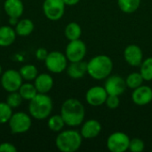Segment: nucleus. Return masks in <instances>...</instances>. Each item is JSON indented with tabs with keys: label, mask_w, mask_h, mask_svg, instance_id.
Here are the masks:
<instances>
[{
	"label": "nucleus",
	"mask_w": 152,
	"mask_h": 152,
	"mask_svg": "<svg viewBox=\"0 0 152 152\" xmlns=\"http://www.w3.org/2000/svg\"><path fill=\"white\" fill-rule=\"evenodd\" d=\"M34 29V24L33 22L28 19H23L18 21L16 24L15 31L20 36H28L31 34V32Z\"/></svg>",
	"instance_id": "22"
},
{
	"label": "nucleus",
	"mask_w": 152,
	"mask_h": 152,
	"mask_svg": "<svg viewBox=\"0 0 152 152\" xmlns=\"http://www.w3.org/2000/svg\"><path fill=\"white\" fill-rule=\"evenodd\" d=\"M119 9L125 13L136 12L141 4V0H118Z\"/></svg>",
	"instance_id": "20"
},
{
	"label": "nucleus",
	"mask_w": 152,
	"mask_h": 152,
	"mask_svg": "<svg viewBox=\"0 0 152 152\" xmlns=\"http://www.w3.org/2000/svg\"><path fill=\"white\" fill-rule=\"evenodd\" d=\"M64 125L66 124L61 115H54L48 120V127L53 132H60L63 128Z\"/></svg>",
	"instance_id": "27"
},
{
	"label": "nucleus",
	"mask_w": 152,
	"mask_h": 152,
	"mask_svg": "<svg viewBox=\"0 0 152 152\" xmlns=\"http://www.w3.org/2000/svg\"><path fill=\"white\" fill-rule=\"evenodd\" d=\"M17 149L15 146L9 142H4L0 144V152H16Z\"/></svg>",
	"instance_id": "32"
},
{
	"label": "nucleus",
	"mask_w": 152,
	"mask_h": 152,
	"mask_svg": "<svg viewBox=\"0 0 152 152\" xmlns=\"http://www.w3.org/2000/svg\"><path fill=\"white\" fill-rule=\"evenodd\" d=\"M144 79L140 72H133L129 74L126 79V87L134 90L139 86H141L143 83Z\"/></svg>",
	"instance_id": "24"
},
{
	"label": "nucleus",
	"mask_w": 152,
	"mask_h": 152,
	"mask_svg": "<svg viewBox=\"0 0 152 152\" xmlns=\"http://www.w3.org/2000/svg\"><path fill=\"white\" fill-rule=\"evenodd\" d=\"M31 124V118L24 112L14 113L9 119V126L12 134L26 133L30 128Z\"/></svg>",
	"instance_id": "6"
},
{
	"label": "nucleus",
	"mask_w": 152,
	"mask_h": 152,
	"mask_svg": "<svg viewBox=\"0 0 152 152\" xmlns=\"http://www.w3.org/2000/svg\"><path fill=\"white\" fill-rule=\"evenodd\" d=\"M65 5L63 0H45L43 4L44 13L47 19L58 20L64 14Z\"/></svg>",
	"instance_id": "7"
},
{
	"label": "nucleus",
	"mask_w": 152,
	"mask_h": 152,
	"mask_svg": "<svg viewBox=\"0 0 152 152\" xmlns=\"http://www.w3.org/2000/svg\"><path fill=\"white\" fill-rule=\"evenodd\" d=\"M19 72L25 80H33L37 77V69L34 65L31 64L24 65L21 67Z\"/></svg>",
	"instance_id": "26"
},
{
	"label": "nucleus",
	"mask_w": 152,
	"mask_h": 152,
	"mask_svg": "<svg viewBox=\"0 0 152 152\" xmlns=\"http://www.w3.org/2000/svg\"><path fill=\"white\" fill-rule=\"evenodd\" d=\"M2 73V68H1V66H0V74Z\"/></svg>",
	"instance_id": "36"
},
{
	"label": "nucleus",
	"mask_w": 152,
	"mask_h": 152,
	"mask_svg": "<svg viewBox=\"0 0 152 152\" xmlns=\"http://www.w3.org/2000/svg\"><path fill=\"white\" fill-rule=\"evenodd\" d=\"M12 115V108L6 102H0V124H4L9 121Z\"/></svg>",
	"instance_id": "28"
},
{
	"label": "nucleus",
	"mask_w": 152,
	"mask_h": 152,
	"mask_svg": "<svg viewBox=\"0 0 152 152\" xmlns=\"http://www.w3.org/2000/svg\"><path fill=\"white\" fill-rule=\"evenodd\" d=\"M48 52L46 49L45 48H38L36 52V57L39 60V61H45L48 55Z\"/></svg>",
	"instance_id": "33"
},
{
	"label": "nucleus",
	"mask_w": 152,
	"mask_h": 152,
	"mask_svg": "<svg viewBox=\"0 0 152 152\" xmlns=\"http://www.w3.org/2000/svg\"><path fill=\"white\" fill-rule=\"evenodd\" d=\"M53 86V77L46 73H43L37 75L35 78V87L37 90V93L40 94H46L48 93Z\"/></svg>",
	"instance_id": "16"
},
{
	"label": "nucleus",
	"mask_w": 152,
	"mask_h": 152,
	"mask_svg": "<svg viewBox=\"0 0 152 152\" xmlns=\"http://www.w3.org/2000/svg\"><path fill=\"white\" fill-rule=\"evenodd\" d=\"M113 69L112 60L104 54L93 57L87 62V73L96 80H102L110 76Z\"/></svg>",
	"instance_id": "2"
},
{
	"label": "nucleus",
	"mask_w": 152,
	"mask_h": 152,
	"mask_svg": "<svg viewBox=\"0 0 152 152\" xmlns=\"http://www.w3.org/2000/svg\"><path fill=\"white\" fill-rule=\"evenodd\" d=\"M4 11L9 17L19 18L22 15L24 6L21 0H6L4 2Z\"/></svg>",
	"instance_id": "17"
},
{
	"label": "nucleus",
	"mask_w": 152,
	"mask_h": 152,
	"mask_svg": "<svg viewBox=\"0 0 152 152\" xmlns=\"http://www.w3.org/2000/svg\"><path fill=\"white\" fill-rule=\"evenodd\" d=\"M67 72L68 75L74 79L81 78L87 73V63L83 61L71 62L67 69Z\"/></svg>",
	"instance_id": "18"
},
{
	"label": "nucleus",
	"mask_w": 152,
	"mask_h": 152,
	"mask_svg": "<svg viewBox=\"0 0 152 152\" xmlns=\"http://www.w3.org/2000/svg\"><path fill=\"white\" fill-rule=\"evenodd\" d=\"M102 131V125L95 119H90L85 122L81 128V135L85 139H94L97 137Z\"/></svg>",
	"instance_id": "15"
},
{
	"label": "nucleus",
	"mask_w": 152,
	"mask_h": 152,
	"mask_svg": "<svg viewBox=\"0 0 152 152\" xmlns=\"http://www.w3.org/2000/svg\"><path fill=\"white\" fill-rule=\"evenodd\" d=\"M19 93L21 95L22 99L30 101L37 94V90L35 87V85L26 83L21 85V86L19 89Z\"/></svg>",
	"instance_id": "23"
},
{
	"label": "nucleus",
	"mask_w": 152,
	"mask_h": 152,
	"mask_svg": "<svg viewBox=\"0 0 152 152\" xmlns=\"http://www.w3.org/2000/svg\"><path fill=\"white\" fill-rule=\"evenodd\" d=\"M104 88L109 95H121L126 89V80L118 75L109 76L105 81Z\"/></svg>",
	"instance_id": "11"
},
{
	"label": "nucleus",
	"mask_w": 152,
	"mask_h": 152,
	"mask_svg": "<svg viewBox=\"0 0 152 152\" xmlns=\"http://www.w3.org/2000/svg\"><path fill=\"white\" fill-rule=\"evenodd\" d=\"M1 84L5 91L9 93L16 92L22 85V77L20 72L13 69H9L2 75Z\"/></svg>",
	"instance_id": "9"
},
{
	"label": "nucleus",
	"mask_w": 152,
	"mask_h": 152,
	"mask_svg": "<svg viewBox=\"0 0 152 152\" xmlns=\"http://www.w3.org/2000/svg\"><path fill=\"white\" fill-rule=\"evenodd\" d=\"M82 35V28L77 22H70L65 28V36L69 40L79 39Z\"/></svg>",
	"instance_id": "21"
},
{
	"label": "nucleus",
	"mask_w": 152,
	"mask_h": 152,
	"mask_svg": "<svg viewBox=\"0 0 152 152\" xmlns=\"http://www.w3.org/2000/svg\"><path fill=\"white\" fill-rule=\"evenodd\" d=\"M22 102V97L20 94V93L16 92H12L8 95L6 99V103L12 109V108H17L21 104Z\"/></svg>",
	"instance_id": "29"
},
{
	"label": "nucleus",
	"mask_w": 152,
	"mask_h": 152,
	"mask_svg": "<svg viewBox=\"0 0 152 152\" xmlns=\"http://www.w3.org/2000/svg\"><path fill=\"white\" fill-rule=\"evenodd\" d=\"M107 96L108 94L104 87L95 86L88 89L86 94V100L89 105L98 107L105 103Z\"/></svg>",
	"instance_id": "12"
},
{
	"label": "nucleus",
	"mask_w": 152,
	"mask_h": 152,
	"mask_svg": "<svg viewBox=\"0 0 152 152\" xmlns=\"http://www.w3.org/2000/svg\"><path fill=\"white\" fill-rule=\"evenodd\" d=\"M82 135L76 130H66L59 134L55 143L62 152L77 151L82 144Z\"/></svg>",
	"instance_id": "4"
},
{
	"label": "nucleus",
	"mask_w": 152,
	"mask_h": 152,
	"mask_svg": "<svg viewBox=\"0 0 152 152\" xmlns=\"http://www.w3.org/2000/svg\"><path fill=\"white\" fill-rule=\"evenodd\" d=\"M16 31L9 26L0 27V46L5 47L11 45L15 40Z\"/></svg>",
	"instance_id": "19"
},
{
	"label": "nucleus",
	"mask_w": 152,
	"mask_h": 152,
	"mask_svg": "<svg viewBox=\"0 0 152 152\" xmlns=\"http://www.w3.org/2000/svg\"><path fill=\"white\" fill-rule=\"evenodd\" d=\"M145 144L143 141L140 138H133L130 139L129 148L128 150L132 152H142L144 150Z\"/></svg>",
	"instance_id": "30"
},
{
	"label": "nucleus",
	"mask_w": 152,
	"mask_h": 152,
	"mask_svg": "<svg viewBox=\"0 0 152 152\" xmlns=\"http://www.w3.org/2000/svg\"><path fill=\"white\" fill-rule=\"evenodd\" d=\"M17 20H18V18L10 17V23H11V24H17V23H18Z\"/></svg>",
	"instance_id": "35"
},
{
	"label": "nucleus",
	"mask_w": 152,
	"mask_h": 152,
	"mask_svg": "<svg viewBox=\"0 0 152 152\" xmlns=\"http://www.w3.org/2000/svg\"><path fill=\"white\" fill-rule=\"evenodd\" d=\"M133 102L138 106H144L152 102V89L148 86H141L132 94Z\"/></svg>",
	"instance_id": "14"
},
{
	"label": "nucleus",
	"mask_w": 152,
	"mask_h": 152,
	"mask_svg": "<svg viewBox=\"0 0 152 152\" xmlns=\"http://www.w3.org/2000/svg\"><path fill=\"white\" fill-rule=\"evenodd\" d=\"M105 104L106 106L110 109V110H115L117 109L119 104H120V100H119V97L117 96V95H109L107 96V99H106V102H105Z\"/></svg>",
	"instance_id": "31"
},
{
	"label": "nucleus",
	"mask_w": 152,
	"mask_h": 152,
	"mask_svg": "<svg viewBox=\"0 0 152 152\" xmlns=\"http://www.w3.org/2000/svg\"><path fill=\"white\" fill-rule=\"evenodd\" d=\"M30 115L38 120L45 119L53 110L52 99L45 94L38 93L32 100L28 106Z\"/></svg>",
	"instance_id": "3"
},
{
	"label": "nucleus",
	"mask_w": 152,
	"mask_h": 152,
	"mask_svg": "<svg viewBox=\"0 0 152 152\" xmlns=\"http://www.w3.org/2000/svg\"><path fill=\"white\" fill-rule=\"evenodd\" d=\"M84 105L77 99L66 100L61 110V115L66 125L69 126H77L81 125L85 118Z\"/></svg>",
	"instance_id": "1"
},
{
	"label": "nucleus",
	"mask_w": 152,
	"mask_h": 152,
	"mask_svg": "<svg viewBox=\"0 0 152 152\" xmlns=\"http://www.w3.org/2000/svg\"><path fill=\"white\" fill-rule=\"evenodd\" d=\"M130 138L122 132L111 134L107 139V148L111 152H125L129 148Z\"/></svg>",
	"instance_id": "5"
},
{
	"label": "nucleus",
	"mask_w": 152,
	"mask_h": 152,
	"mask_svg": "<svg viewBox=\"0 0 152 152\" xmlns=\"http://www.w3.org/2000/svg\"><path fill=\"white\" fill-rule=\"evenodd\" d=\"M66 57L70 62L83 61L86 54V45L80 40H72L70 41L66 47Z\"/></svg>",
	"instance_id": "10"
},
{
	"label": "nucleus",
	"mask_w": 152,
	"mask_h": 152,
	"mask_svg": "<svg viewBox=\"0 0 152 152\" xmlns=\"http://www.w3.org/2000/svg\"><path fill=\"white\" fill-rule=\"evenodd\" d=\"M80 0H63V2L65 3L66 5H75L77 4Z\"/></svg>",
	"instance_id": "34"
},
{
	"label": "nucleus",
	"mask_w": 152,
	"mask_h": 152,
	"mask_svg": "<svg viewBox=\"0 0 152 152\" xmlns=\"http://www.w3.org/2000/svg\"><path fill=\"white\" fill-rule=\"evenodd\" d=\"M67 57L61 52H51L48 53L45 61L47 69L53 73H61L67 68Z\"/></svg>",
	"instance_id": "8"
},
{
	"label": "nucleus",
	"mask_w": 152,
	"mask_h": 152,
	"mask_svg": "<svg viewBox=\"0 0 152 152\" xmlns=\"http://www.w3.org/2000/svg\"><path fill=\"white\" fill-rule=\"evenodd\" d=\"M124 58L129 65L138 67L142 64L143 60L142 51L136 45H129L125 48Z\"/></svg>",
	"instance_id": "13"
},
{
	"label": "nucleus",
	"mask_w": 152,
	"mask_h": 152,
	"mask_svg": "<svg viewBox=\"0 0 152 152\" xmlns=\"http://www.w3.org/2000/svg\"><path fill=\"white\" fill-rule=\"evenodd\" d=\"M140 73L142 74L145 81L152 80V57H149L142 61L140 65Z\"/></svg>",
	"instance_id": "25"
}]
</instances>
